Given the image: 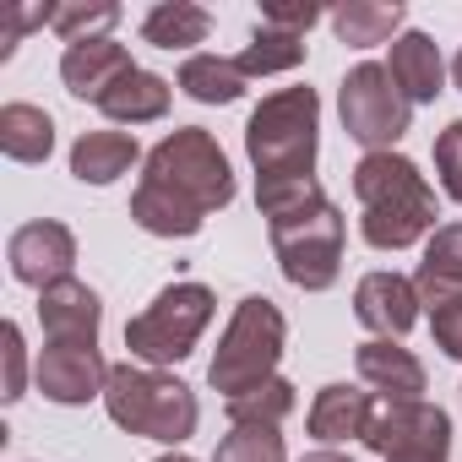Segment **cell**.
Here are the masks:
<instances>
[{
  "mask_svg": "<svg viewBox=\"0 0 462 462\" xmlns=\"http://www.w3.org/2000/svg\"><path fill=\"white\" fill-rule=\"evenodd\" d=\"M228 201H235V169H228L217 136L201 125H180L142 158L131 223L158 240H190L201 235L207 212H223Z\"/></svg>",
  "mask_w": 462,
  "mask_h": 462,
  "instance_id": "cell-1",
  "label": "cell"
},
{
  "mask_svg": "<svg viewBox=\"0 0 462 462\" xmlns=\"http://www.w3.org/2000/svg\"><path fill=\"white\" fill-rule=\"evenodd\" d=\"M354 196L365 207L359 235L370 251H408L435 235V217H440L435 190L419 174V163L402 152H365L354 169Z\"/></svg>",
  "mask_w": 462,
  "mask_h": 462,
  "instance_id": "cell-2",
  "label": "cell"
},
{
  "mask_svg": "<svg viewBox=\"0 0 462 462\" xmlns=\"http://www.w3.org/2000/svg\"><path fill=\"white\" fill-rule=\"evenodd\" d=\"M104 408L120 430H131L142 440H163V446H185L201 419V402L180 375H163V370L131 365V359L109 370Z\"/></svg>",
  "mask_w": 462,
  "mask_h": 462,
  "instance_id": "cell-3",
  "label": "cell"
},
{
  "mask_svg": "<svg viewBox=\"0 0 462 462\" xmlns=\"http://www.w3.org/2000/svg\"><path fill=\"white\" fill-rule=\"evenodd\" d=\"M321 131V98L316 88H278L267 93L245 120V152L256 163V180L283 174H316V136Z\"/></svg>",
  "mask_w": 462,
  "mask_h": 462,
  "instance_id": "cell-4",
  "label": "cell"
},
{
  "mask_svg": "<svg viewBox=\"0 0 462 462\" xmlns=\"http://www.w3.org/2000/svg\"><path fill=\"white\" fill-rule=\"evenodd\" d=\"M283 343H289V321L283 310L267 300V294H245L235 305V316H228L223 337H217V354L207 365V381L228 397H240L262 381L278 375V359H283Z\"/></svg>",
  "mask_w": 462,
  "mask_h": 462,
  "instance_id": "cell-5",
  "label": "cell"
},
{
  "mask_svg": "<svg viewBox=\"0 0 462 462\" xmlns=\"http://www.w3.org/2000/svg\"><path fill=\"white\" fill-rule=\"evenodd\" d=\"M212 310H217V300H212L207 283H169L142 316L125 321V348H131V359H142V365H152V370H158V365H180V359L196 348V337L207 332Z\"/></svg>",
  "mask_w": 462,
  "mask_h": 462,
  "instance_id": "cell-6",
  "label": "cell"
},
{
  "mask_svg": "<svg viewBox=\"0 0 462 462\" xmlns=\"http://www.w3.org/2000/svg\"><path fill=\"white\" fill-rule=\"evenodd\" d=\"M273 251H278V267L294 289H305V294L332 289L343 273V212L332 201H321L300 217L273 223Z\"/></svg>",
  "mask_w": 462,
  "mask_h": 462,
  "instance_id": "cell-7",
  "label": "cell"
},
{
  "mask_svg": "<svg viewBox=\"0 0 462 462\" xmlns=\"http://www.w3.org/2000/svg\"><path fill=\"white\" fill-rule=\"evenodd\" d=\"M337 109H343V131L365 152H392L408 136V120H413V104L402 98V88L392 82V71L375 66V60H359L343 77Z\"/></svg>",
  "mask_w": 462,
  "mask_h": 462,
  "instance_id": "cell-8",
  "label": "cell"
},
{
  "mask_svg": "<svg viewBox=\"0 0 462 462\" xmlns=\"http://www.w3.org/2000/svg\"><path fill=\"white\" fill-rule=\"evenodd\" d=\"M365 446L386 462H446L451 457V419L435 402H375Z\"/></svg>",
  "mask_w": 462,
  "mask_h": 462,
  "instance_id": "cell-9",
  "label": "cell"
},
{
  "mask_svg": "<svg viewBox=\"0 0 462 462\" xmlns=\"http://www.w3.org/2000/svg\"><path fill=\"white\" fill-rule=\"evenodd\" d=\"M6 262H12V278L28 283V289H55L71 278L77 267V240H71V228L55 223V217H39V223H23L17 235L6 240Z\"/></svg>",
  "mask_w": 462,
  "mask_h": 462,
  "instance_id": "cell-10",
  "label": "cell"
},
{
  "mask_svg": "<svg viewBox=\"0 0 462 462\" xmlns=\"http://www.w3.org/2000/svg\"><path fill=\"white\" fill-rule=\"evenodd\" d=\"M109 370H115V365H104L98 343H50V348L39 354V365H33V381H39V392H44L50 402L82 408V402L104 397Z\"/></svg>",
  "mask_w": 462,
  "mask_h": 462,
  "instance_id": "cell-11",
  "label": "cell"
},
{
  "mask_svg": "<svg viewBox=\"0 0 462 462\" xmlns=\"http://www.w3.org/2000/svg\"><path fill=\"white\" fill-rule=\"evenodd\" d=\"M419 289H413V278H402V273H365L359 278V289H354V316H359V327H370L375 337H402L413 321H419Z\"/></svg>",
  "mask_w": 462,
  "mask_h": 462,
  "instance_id": "cell-12",
  "label": "cell"
},
{
  "mask_svg": "<svg viewBox=\"0 0 462 462\" xmlns=\"http://www.w3.org/2000/svg\"><path fill=\"white\" fill-rule=\"evenodd\" d=\"M354 370H359V381H365L381 402H419V397H424V365H419L402 343H392V337L359 343Z\"/></svg>",
  "mask_w": 462,
  "mask_h": 462,
  "instance_id": "cell-13",
  "label": "cell"
},
{
  "mask_svg": "<svg viewBox=\"0 0 462 462\" xmlns=\"http://www.w3.org/2000/svg\"><path fill=\"white\" fill-rule=\"evenodd\" d=\"M131 71V50L115 44V39H88V44H66L60 55V82L71 98H88V104H104V93Z\"/></svg>",
  "mask_w": 462,
  "mask_h": 462,
  "instance_id": "cell-14",
  "label": "cell"
},
{
  "mask_svg": "<svg viewBox=\"0 0 462 462\" xmlns=\"http://www.w3.org/2000/svg\"><path fill=\"white\" fill-rule=\"evenodd\" d=\"M386 71H392V82L402 88L408 104H435V98L446 93V60H440V44H435L430 33H419V28H408V33L392 39V60H386Z\"/></svg>",
  "mask_w": 462,
  "mask_h": 462,
  "instance_id": "cell-15",
  "label": "cell"
},
{
  "mask_svg": "<svg viewBox=\"0 0 462 462\" xmlns=\"http://www.w3.org/2000/svg\"><path fill=\"white\" fill-rule=\"evenodd\" d=\"M39 321H44V337L50 343H98V321H104V305L88 283L66 278L55 289L39 294Z\"/></svg>",
  "mask_w": 462,
  "mask_h": 462,
  "instance_id": "cell-16",
  "label": "cell"
},
{
  "mask_svg": "<svg viewBox=\"0 0 462 462\" xmlns=\"http://www.w3.org/2000/svg\"><path fill=\"white\" fill-rule=\"evenodd\" d=\"M375 402H381L375 392H359V386H348V381H332V386L316 392L305 424H310L316 440H365Z\"/></svg>",
  "mask_w": 462,
  "mask_h": 462,
  "instance_id": "cell-17",
  "label": "cell"
},
{
  "mask_svg": "<svg viewBox=\"0 0 462 462\" xmlns=\"http://www.w3.org/2000/svg\"><path fill=\"white\" fill-rule=\"evenodd\" d=\"M142 158L136 136L125 131H82L71 147V174L82 185H115L120 174H131V163Z\"/></svg>",
  "mask_w": 462,
  "mask_h": 462,
  "instance_id": "cell-18",
  "label": "cell"
},
{
  "mask_svg": "<svg viewBox=\"0 0 462 462\" xmlns=\"http://www.w3.org/2000/svg\"><path fill=\"white\" fill-rule=\"evenodd\" d=\"M413 289H419L424 305H440V300L462 294V223H440L424 240V262H419Z\"/></svg>",
  "mask_w": 462,
  "mask_h": 462,
  "instance_id": "cell-19",
  "label": "cell"
},
{
  "mask_svg": "<svg viewBox=\"0 0 462 462\" xmlns=\"http://www.w3.org/2000/svg\"><path fill=\"white\" fill-rule=\"evenodd\" d=\"M169 98H174V88L158 77V71H142V66H131L109 93H104V115L109 120H120V125H147V120H163L169 115Z\"/></svg>",
  "mask_w": 462,
  "mask_h": 462,
  "instance_id": "cell-20",
  "label": "cell"
},
{
  "mask_svg": "<svg viewBox=\"0 0 462 462\" xmlns=\"http://www.w3.org/2000/svg\"><path fill=\"white\" fill-rule=\"evenodd\" d=\"M408 6L402 0H392V6H381V0H348V6L327 12L337 44H354V50H370V44H392L397 28H402Z\"/></svg>",
  "mask_w": 462,
  "mask_h": 462,
  "instance_id": "cell-21",
  "label": "cell"
},
{
  "mask_svg": "<svg viewBox=\"0 0 462 462\" xmlns=\"http://www.w3.org/2000/svg\"><path fill=\"white\" fill-rule=\"evenodd\" d=\"M0 152L12 163H44L55 152V120L39 104H6L0 109Z\"/></svg>",
  "mask_w": 462,
  "mask_h": 462,
  "instance_id": "cell-22",
  "label": "cell"
},
{
  "mask_svg": "<svg viewBox=\"0 0 462 462\" xmlns=\"http://www.w3.org/2000/svg\"><path fill=\"white\" fill-rule=\"evenodd\" d=\"M245 71L240 60H228V55H190L180 66V88L196 98V104H240L245 98Z\"/></svg>",
  "mask_w": 462,
  "mask_h": 462,
  "instance_id": "cell-23",
  "label": "cell"
},
{
  "mask_svg": "<svg viewBox=\"0 0 462 462\" xmlns=\"http://www.w3.org/2000/svg\"><path fill=\"white\" fill-rule=\"evenodd\" d=\"M207 33H212V17L190 0H163L142 17V39L158 50H190V44H207Z\"/></svg>",
  "mask_w": 462,
  "mask_h": 462,
  "instance_id": "cell-24",
  "label": "cell"
},
{
  "mask_svg": "<svg viewBox=\"0 0 462 462\" xmlns=\"http://www.w3.org/2000/svg\"><path fill=\"white\" fill-rule=\"evenodd\" d=\"M305 39L300 33H278V28H262L256 23V33H251V44L240 50V71L245 77H273V71H294V66H305Z\"/></svg>",
  "mask_w": 462,
  "mask_h": 462,
  "instance_id": "cell-25",
  "label": "cell"
},
{
  "mask_svg": "<svg viewBox=\"0 0 462 462\" xmlns=\"http://www.w3.org/2000/svg\"><path fill=\"white\" fill-rule=\"evenodd\" d=\"M327 190L316 174H283V180H256V207L267 223H283V217H300L310 207H321Z\"/></svg>",
  "mask_w": 462,
  "mask_h": 462,
  "instance_id": "cell-26",
  "label": "cell"
},
{
  "mask_svg": "<svg viewBox=\"0 0 462 462\" xmlns=\"http://www.w3.org/2000/svg\"><path fill=\"white\" fill-rule=\"evenodd\" d=\"M294 402H300L294 381L273 375V381H262V386H251L240 397H228V424H283L294 413Z\"/></svg>",
  "mask_w": 462,
  "mask_h": 462,
  "instance_id": "cell-27",
  "label": "cell"
},
{
  "mask_svg": "<svg viewBox=\"0 0 462 462\" xmlns=\"http://www.w3.org/2000/svg\"><path fill=\"white\" fill-rule=\"evenodd\" d=\"M212 462H289V446H283L278 424H235L217 440Z\"/></svg>",
  "mask_w": 462,
  "mask_h": 462,
  "instance_id": "cell-28",
  "label": "cell"
},
{
  "mask_svg": "<svg viewBox=\"0 0 462 462\" xmlns=\"http://www.w3.org/2000/svg\"><path fill=\"white\" fill-rule=\"evenodd\" d=\"M120 23V6H55V33L66 39V44H88V39H109V28Z\"/></svg>",
  "mask_w": 462,
  "mask_h": 462,
  "instance_id": "cell-29",
  "label": "cell"
},
{
  "mask_svg": "<svg viewBox=\"0 0 462 462\" xmlns=\"http://www.w3.org/2000/svg\"><path fill=\"white\" fill-rule=\"evenodd\" d=\"M0 359H6L0 402H23V392H28V348H23V327H17V321L0 327Z\"/></svg>",
  "mask_w": 462,
  "mask_h": 462,
  "instance_id": "cell-30",
  "label": "cell"
},
{
  "mask_svg": "<svg viewBox=\"0 0 462 462\" xmlns=\"http://www.w3.org/2000/svg\"><path fill=\"white\" fill-rule=\"evenodd\" d=\"M435 174H440V190L451 201H462V120H451L435 136Z\"/></svg>",
  "mask_w": 462,
  "mask_h": 462,
  "instance_id": "cell-31",
  "label": "cell"
},
{
  "mask_svg": "<svg viewBox=\"0 0 462 462\" xmlns=\"http://www.w3.org/2000/svg\"><path fill=\"white\" fill-rule=\"evenodd\" d=\"M430 310V332H435V348L462 359V294L457 300H440V305H424Z\"/></svg>",
  "mask_w": 462,
  "mask_h": 462,
  "instance_id": "cell-32",
  "label": "cell"
},
{
  "mask_svg": "<svg viewBox=\"0 0 462 462\" xmlns=\"http://www.w3.org/2000/svg\"><path fill=\"white\" fill-rule=\"evenodd\" d=\"M44 23H55V6H12V17H6V33H0V60H12V50L23 44V33L44 28Z\"/></svg>",
  "mask_w": 462,
  "mask_h": 462,
  "instance_id": "cell-33",
  "label": "cell"
},
{
  "mask_svg": "<svg viewBox=\"0 0 462 462\" xmlns=\"http://www.w3.org/2000/svg\"><path fill=\"white\" fill-rule=\"evenodd\" d=\"M327 12L321 6H262V28H278V33H310Z\"/></svg>",
  "mask_w": 462,
  "mask_h": 462,
  "instance_id": "cell-34",
  "label": "cell"
},
{
  "mask_svg": "<svg viewBox=\"0 0 462 462\" xmlns=\"http://www.w3.org/2000/svg\"><path fill=\"white\" fill-rule=\"evenodd\" d=\"M300 462H348V457H337V451H310V457H300Z\"/></svg>",
  "mask_w": 462,
  "mask_h": 462,
  "instance_id": "cell-35",
  "label": "cell"
},
{
  "mask_svg": "<svg viewBox=\"0 0 462 462\" xmlns=\"http://www.w3.org/2000/svg\"><path fill=\"white\" fill-rule=\"evenodd\" d=\"M451 82L462 88V50H457V60H451Z\"/></svg>",
  "mask_w": 462,
  "mask_h": 462,
  "instance_id": "cell-36",
  "label": "cell"
},
{
  "mask_svg": "<svg viewBox=\"0 0 462 462\" xmlns=\"http://www.w3.org/2000/svg\"><path fill=\"white\" fill-rule=\"evenodd\" d=\"M158 462H196V457H185V451H169V457H158Z\"/></svg>",
  "mask_w": 462,
  "mask_h": 462,
  "instance_id": "cell-37",
  "label": "cell"
}]
</instances>
